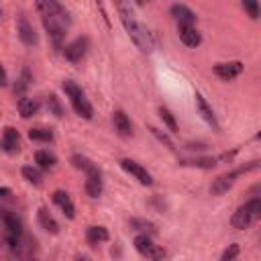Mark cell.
Instances as JSON below:
<instances>
[{"label": "cell", "instance_id": "6da1fadb", "mask_svg": "<svg viewBox=\"0 0 261 261\" xmlns=\"http://www.w3.org/2000/svg\"><path fill=\"white\" fill-rule=\"evenodd\" d=\"M116 10L120 12V20L128 33V37L133 39V43L143 51V53H149L153 49V41H151V35L149 31L137 20V16L133 14L130 10V4H124V2H118L116 4Z\"/></svg>", "mask_w": 261, "mask_h": 261}, {"label": "cell", "instance_id": "7a4b0ae2", "mask_svg": "<svg viewBox=\"0 0 261 261\" xmlns=\"http://www.w3.org/2000/svg\"><path fill=\"white\" fill-rule=\"evenodd\" d=\"M259 218H261V198H251L249 202H245L243 206L237 208V212L232 214L230 224L237 230H243V228H249Z\"/></svg>", "mask_w": 261, "mask_h": 261}, {"label": "cell", "instance_id": "3957f363", "mask_svg": "<svg viewBox=\"0 0 261 261\" xmlns=\"http://www.w3.org/2000/svg\"><path fill=\"white\" fill-rule=\"evenodd\" d=\"M63 92H65V96L69 98V104H71V108L75 110L77 116H82V118H92V114H94L92 104L88 102L86 94L82 92V88H80L75 82L65 80V82H63Z\"/></svg>", "mask_w": 261, "mask_h": 261}, {"label": "cell", "instance_id": "277c9868", "mask_svg": "<svg viewBox=\"0 0 261 261\" xmlns=\"http://www.w3.org/2000/svg\"><path fill=\"white\" fill-rule=\"evenodd\" d=\"M255 167H259V161H253L251 165H243V167H239V169H234V171H230V173L218 175V177L212 181V186H210L212 194L220 196V194L228 192V190L232 188V184L237 181V177H239V175H243V173H247V171H251V169H255Z\"/></svg>", "mask_w": 261, "mask_h": 261}, {"label": "cell", "instance_id": "5b68a950", "mask_svg": "<svg viewBox=\"0 0 261 261\" xmlns=\"http://www.w3.org/2000/svg\"><path fill=\"white\" fill-rule=\"evenodd\" d=\"M135 249H137L143 257H147L149 261H161V259L165 257V251H163L159 245H155L149 234H137V237H135Z\"/></svg>", "mask_w": 261, "mask_h": 261}, {"label": "cell", "instance_id": "8992f818", "mask_svg": "<svg viewBox=\"0 0 261 261\" xmlns=\"http://www.w3.org/2000/svg\"><path fill=\"white\" fill-rule=\"evenodd\" d=\"M120 167H122L126 173H130L135 179H139L143 186H151V184H153V175H151L141 163H137V161H133V159H122V161H120Z\"/></svg>", "mask_w": 261, "mask_h": 261}, {"label": "cell", "instance_id": "52a82bcc", "mask_svg": "<svg viewBox=\"0 0 261 261\" xmlns=\"http://www.w3.org/2000/svg\"><path fill=\"white\" fill-rule=\"evenodd\" d=\"M43 24H45V29H47L49 37L53 39V43L59 47V45H61V41H63V37H65L63 22H59V20H57L55 16H51V14H43Z\"/></svg>", "mask_w": 261, "mask_h": 261}, {"label": "cell", "instance_id": "ba28073f", "mask_svg": "<svg viewBox=\"0 0 261 261\" xmlns=\"http://www.w3.org/2000/svg\"><path fill=\"white\" fill-rule=\"evenodd\" d=\"M86 49H88V39H75V41H71L69 45H65L63 55H65V59H67V61L77 63V61H82V59H84Z\"/></svg>", "mask_w": 261, "mask_h": 261}, {"label": "cell", "instance_id": "9c48e42d", "mask_svg": "<svg viewBox=\"0 0 261 261\" xmlns=\"http://www.w3.org/2000/svg\"><path fill=\"white\" fill-rule=\"evenodd\" d=\"M241 71H243V63L241 61H226V63H216L214 65V73L224 82L234 80L237 75H241Z\"/></svg>", "mask_w": 261, "mask_h": 261}, {"label": "cell", "instance_id": "30bf717a", "mask_svg": "<svg viewBox=\"0 0 261 261\" xmlns=\"http://www.w3.org/2000/svg\"><path fill=\"white\" fill-rule=\"evenodd\" d=\"M86 192L90 198H98L102 192V175L98 171V167H92L86 173Z\"/></svg>", "mask_w": 261, "mask_h": 261}, {"label": "cell", "instance_id": "8fae6325", "mask_svg": "<svg viewBox=\"0 0 261 261\" xmlns=\"http://www.w3.org/2000/svg\"><path fill=\"white\" fill-rule=\"evenodd\" d=\"M177 35H179V39L184 41V45H188V47H198V45L202 43V37H200V33L196 31V27L177 24Z\"/></svg>", "mask_w": 261, "mask_h": 261}, {"label": "cell", "instance_id": "7c38bea8", "mask_svg": "<svg viewBox=\"0 0 261 261\" xmlns=\"http://www.w3.org/2000/svg\"><path fill=\"white\" fill-rule=\"evenodd\" d=\"M171 14L177 20V24H190V27H194V22H196V14L186 4H173L171 6Z\"/></svg>", "mask_w": 261, "mask_h": 261}, {"label": "cell", "instance_id": "4fadbf2b", "mask_svg": "<svg viewBox=\"0 0 261 261\" xmlns=\"http://www.w3.org/2000/svg\"><path fill=\"white\" fill-rule=\"evenodd\" d=\"M16 33H18V39H20L24 45H35V43H37V35H35L33 27L29 24V20H27L24 16L18 18V22H16Z\"/></svg>", "mask_w": 261, "mask_h": 261}, {"label": "cell", "instance_id": "5bb4252c", "mask_svg": "<svg viewBox=\"0 0 261 261\" xmlns=\"http://www.w3.org/2000/svg\"><path fill=\"white\" fill-rule=\"evenodd\" d=\"M112 122H114V130H116L120 137H130V133H133V124H130L128 116H126L122 110H114V114H112Z\"/></svg>", "mask_w": 261, "mask_h": 261}, {"label": "cell", "instance_id": "9a60e30c", "mask_svg": "<svg viewBox=\"0 0 261 261\" xmlns=\"http://www.w3.org/2000/svg\"><path fill=\"white\" fill-rule=\"evenodd\" d=\"M18 147H20V139H18V133L14 130V128H4V133H2V149H4V153H8V155H12V153H16L18 151Z\"/></svg>", "mask_w": 261, "mask_h": 261}, {"label": "cell", "instance_id": "2e32d148", "mask_svg": "<svg viewBox=\"0 0 261 261\" xmlns=\"http://www.w3.org/2000/svg\"><path fill=\"white\" fill-rule=\"evenodd\" d=\"M53 202L61 208V212L67 216V218H73L75 216V206H73V202H71V198L63 192V190H57V192H53Z\"/></svg>", "mask_w": 261, "mask_h": 261}, {"label": "cell", "instance_id": "e0dca14e", "mask_svg": "<svg viewBox=\"0 0 261 261\" xmlns=\"http://www.w3.org/2000/svg\"><path fill=\"white\" fill-rule=\"evenodd\" d=\"M196 104H198V110H200V114H202V118L208 122V124H212L214 128H218V122H216V116H214V112H212V108L208 106V102L204 100V96L202 94H196Z\"/></svg>", "mask_w": 261, "mask_h": 261}, {"label": "cell", "instance_id": "ac0fdd59", "mask_svg": "<svg viewBox=\"0 0 261 261\" xmlns=\"http://www.w3.org/2000/svg\"><path fill=\"white\" fill-rule=\"evenodd\" d=\"M37 110H39V102H37V100H33V98H20V100H18V114H20L22 118L35 116Z\"/></svg>", "mask_w": 261, "mask_h": 261}, {"label": "cell", "instance_id": "d6986e66", "mask_svg": "<svg viewBox=\"0 0 261 261\" xmlns=\"http://www.w3.org/2000/svg\"><path fill=\"white\" fill-rule=\"evenodd\" d=\"M39 224H41L47 232H51V234H57V232H59V224L55 222V218H53L45 208H39Z\"/></svg>", "mask_w": 261, "mask_h": 261}, {"label": "cell", "instance_id": "ffe728a7", "mask_svg": "<svg viewBox=\"0 0 261 261\" xmlns=\"http://www.w3.org/2000/svg\"><path fill=\"white\" fill-rule=\"evenodd\" d=\"M2 222H4V228H6L4 234L20 237V220H18L12 212H4V214H2Z\"/></svg>", "mask_w": 261, "mask_h": 261}, {"label": "cell", "instance_id": "44dd1931", "mask_svg": "<svg viewBox=\"0 0 261 261\" xmlns=\"http://www.w3.org/2000/svg\"><path fill=\"white\" fill-rule=\"evenodd\" d=\"M86 237H88V241H90L92 245L106 243V241H108V230H106L104 226H90L88 232H86Z\"/></svg>", "mask_w": 261, "mask_h": 261}, {"label": "cell", "instance_id": "7402d4cb", "mask_svg": "<svg viewBox=\"0 0 261 261\" xmlns=\"http://www.w3.org/2000/svg\"><path fill=\"white\" fill-rule=\"evenodd\" d=\"M35 161L39 163V167H43V169H49V167H53L55 165V155L53 153H49V151H37L35 153Z\"/></svg>", "mask_w": 261, "mask_h": 261}, {"label": "cell", "instance_id": "603a6c76", "mask_svg": "<svg viewBox=\"0 0 261 261\" xmlns=\"http://www.w3.org/2000/svg\"><path fill=\"white\" fill-rule=\"evenodd\" d=\"M29 139H33V141H43V143H49L51 139H53V133L49 130V128H31L29 130Z\"/></svg>", "mask_w": 261, "mask_h": 261}, {"label": "cell", "instance_id": "cb8c5ba5", "mask_svg": "<svg viewBox=\"0 0 261 261\" xmlns=\"http://www.w3.org/2000/svg\"><path fill=\"white\" fill-rule=\"evenodd\" d=\"M241 6H243V10H245L251 18H259V16H261V6H259V2H255V0H245Z\"/></svg>", "mask_w": 261, "mask_h": 261}, {"label": "cell", "instance_id": "d4e9b609", "mask_svg": "<svg viewBox=\"0 0 261 261\" xmlns=\"http://www.w3.org/2000/svg\"><path fill=\"white\" fill-rule=\"evenodd\" d=\"M22 175H24V179H29V181H31V184H35V186H39V184H41V171H39L37 167L24 165V167H22Z\"/></svg>", "mask_w": 261, "mask_h": 261}, {"label": "cell", "instance_id": "484cf974", "mask_svg": "<svg viewBox=\"0 0 261 261\" xmlns=\"http://www.w3.org/2000/svg\"><path fill=\"white\" fill-rule=\"evenodd\" d=\"M159 114H161V120L167 124V128H169L171 133H175V130H177V124H175V118H173V114H171L167 108H163V106L159 108Z\"/></svg>", "mask_w": 261, "mask_h": 261}, {"label": "cell", "instance_id": "4316f807", "mask_svg": "<svg viewBox=\"0 0 261 261\" xmlns=\"http://www.w3.org/2000/svg\"><path fill=\"white\" fill-rule=\"evenodd\" d=\"M184 165H196V167H204V169H210L216 165V159H210V157H200V159H190V161H184Z\"/></svg>", "mask_w": 261, "mask_h": 261}, {"label": "cell", "instance_id": "83f0119b", "mask_svg": "<svg viewBox=\"0 0 261 261\" xmlns=\"http://www.w3.org/2000/svg\"><path fill=\"white\" fill-rule=\"evenodd\" d=\"M130 226H133V228H137V230H151V232H155V226H153L151 222H147V220L133 218V220H130Z\"/></svg>", "mask_w": 261, "mask_h": 261}, {"label": "cell", "instance_id": "f1b7e54d", "mask_svg": "<svg viewBox=\"0 0 261 261\" xmlns=\"http://www.w3.org/2000/svg\"><path fill=\"white\" fill-rule=\"evenodd\" d=\"M237 257H239V245H237V243H232V245L224 251V255H222V259H220V261H237Z\"/></svg>", "mask_w": 261, "mask_h": 261}, {"label": "cell", "instance_id": "f546056e", "mask_svg": "<svg viewBox=\"0 0 261 261\" xmlns=\"http://www.w3.org/2000/svg\"><path fill=\"white\" fill-rule=\"evenodd\" d=\"M49 106L53 108L55 116H61V106L57 104V98H55V96H49Z\"/></svg>", "mask_w": 261, "mask_h": 261}, {"label": "cell", "instance_id": "4dcf8cb0", "mask_svg": "<svg viewBox=\"0 0 261 261\" xmlns=\"http://www.w3.org/2000/svg\"><path fill=\"white\" fill-rule=\"evenodd\" d=\"M255 139H257V141H261V130H259V133L255 135Z\"/></svg>", "mask_w": 261, "mask_h": 261}, {"label": "cell", "instance_id": "1f68e13d", "mask_svg": "<svg viewBox=\"0 0 261 261\" xmlns=\"http://www.w3.org/2000/svg\"><path fill=\"white\" fill-rule=\"evenodd\" d=\"M80 261H86V259H80Z\"/></svg>", "mask_w": 261, "mask_h": 261}]
</instances>
